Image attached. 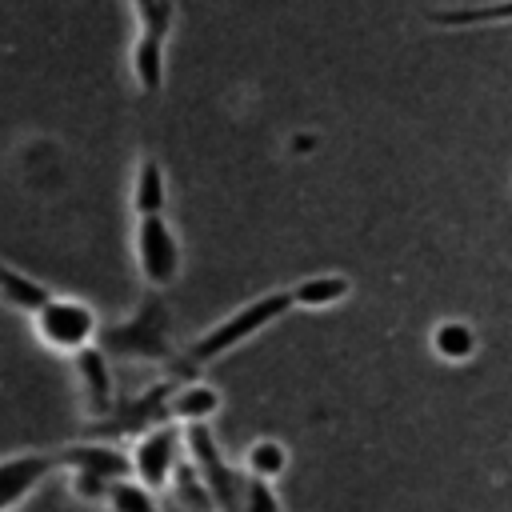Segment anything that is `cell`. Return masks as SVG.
I'll list each match as a JSON object with an SVG mask.
<instances>
[{"mask_svg":"<svg viewBox=\"0 0 512 512\" xmlns=\"http://www.w3.org/2000/svg\"><path fill=\"white\" fill-rule=\"evenodd\" d=\"M292 308H296L292 288H272V292H264V296H256V300H248V304H240L236 312H228L224 320H216L212 328H204V332L188 344L184 364H188V368H200V364H212V360L236 352L240 344H248L252 336H260L264 328H272L276 320H284Z\"/></svg>","mask_w":512,"mask_h":512,"instance_id":"cell-1","label":"cell"},{"mask_svg":"<svg viewBox=\"0 0 512 512\" xmlns=\"http://www.w3.org/2000/svg\"><path fill=\"white\" fill-rule=\"evenodd\" d=\"M100 348L108 356H124V360H172V336H168V308L164 296L148 288V296L136 304V312L120 324L100 328Z\"/></svg>","mask_w":512,"mask_h":512,"instance_id":"cell-2","label":"cell"},{"mask_svg":"<svg viewBox=\"0 0 512 512\" xmlns=\"http://www.w3.org/2000/svg\"><path fill=\"white\" fill-rule=\"evenodd\" d=\"M132 256H136V272L144 280V288L164 292L180 280L184 268V252H180V236L172 232L168 216H136L132 224Z\"/></svg>","mask_w":512,"mask_h":512,"instance_id":"cell-3","label":"cell"},{"mask_svg":"<svg viewBox=\"0 0 512 512\" xmlns=\"http://www.w3.org/2000/svg\"><path fill=\"white\" fill-rule=\"evenodd\" d=\"M36 340L60 356H76L80 348L96 344L100 336V316L92 304L76 300V296H52L36 316H32Z\"/></svg>","mask_w":512,"mask_h":512,"instance_id":"cell-4","label":"cell"},{"mask_svg":"<svg viewBox=\"0 0 512 512\" xmlns=\"http://www.w3.org/2000/svg\"><path fill=\"white\" fill-rule=\"evenodd\" d=\"M184 448H188V460L196 464V472L204 476L216 508L220 512H236L240 508V472H232V464L216 448L212 428L208 424H184Z\"/></svg>","mask_w":512,"mask_h":512,"instance_id":"cell-5","label":"cell"},{"mask_svg":"<svg viewBox=\"0 0 512 512\" xmlns=\"http://www.w3.org/2000/svg\"><path fill=\"white\" fill-rule=\"evenodd\" d=\"M184 452V432L176 424H160V428H148L144 436H136L132 444V476L148 488H168L176 468H180V456Z\"/></svg>","mask_w":512,"mask_h":512,"instance_id":"cell-6","label":"cell"},{"mask_svg":"<svg viewBox=\"0 0 512 512\" xmlns=\"http://www.w3.org/2000/svg\"><path fill=\"white\" fill-rule=\"evenodd\" d=\"M60 468H64L60 448H32V452L0 456V512H12L16 504H24Z\"/></svg>","mask_w":512,"mask_h":512,"instance_id":"cell-7","label":"cell"},{"mask_svg":"<svg viewBox=\"0 0 512 512\" xmlns=\"http://www.w3.org/2000/svg\"><path fill=\"white\" fill-rule=\"evenodd\" d=\"M72 372H76V384H80V396H84V408L92 420H108L112 408H116V380H112V364H108V352L100 344H88L72 356Z\"/></svg>","mask_w":512,"mask_h":512,"instance_id":"cell-8","label":"cell"},{"mask_svg":"<svg viewBox=\"0 0 512 512\" xmlns=\"http://www.w3.org/2000/svg\"><path fill=\"white\" fill-rule=\"evenodd\" d=\"M60 464L68 472H88V476H100L108 484L132 476V452H124L120 444L112 440H84V444H68L60 448Z\"/></svg>","mask_w":512,"mask_h":512,"instance_id":"cell-9","label":"cell"},{"mask_svg":"<svg viewBox=\"0 0 512 512\" xmlns=\"http://www.w3.org/2000/svg\"><path fill=\"white\" fill-rule=\"evenodd\" d=\"M164 60H168V36H152V32H136L132 36L128 72H132V84L140 88V96H160Z\"/></svg>","mask_w":512,"mask_h":512,"instance_id":"cell-10","label":"cell"},{"mask_svg":"<svg viewBox=\"0 0 512 512\" xmlns=\"http://www.w3.org/2000/svg\"><path fill=\"white\" fill-rule=\"evenodd\" d=\"M128 204H132V216H156L168 208V176L156 156H140V164L132 172Z\"/></svg>","mask_w":512,"mask_h":512,"instance_id":"cell-11","label":"cell"},{"mask_svg":"<svg viewBox=\"0 0 512 512\" xmlns=\"http://www.w3.org/2000/svg\"><path fill=\"white\" fill-rule=\"evenodd\" d=\"M220 392L212 384H200V380H176L172 388V400H168V412L172 420L180 424H208L216 412H220Z\"/></svg>","mask_w":512,"mask_h":512,"instance_id":"cell-12","label":"cell"},{"mask_svg":"<svg viewBox=\"0 0 512 512\" xmlns=\"http://www.w3.org/2000/svg\"><path fill=\"white\" fill-rule=\"evenodd\" d=\"M428 24L436 28H492L512 24V0H484V4H460V8H432Z\"/></svg>","mask_w":512,"mask_h":512,"instance_id":"cell-13","label":"cell"},{"mask_svg":"<svg viewBox=\"0 0 512 512\" xmlns=\"http://www.w3.org/2000/svg\"><path fill=\"white\" fill-rule=\"evenodd\" d=\"M52 296H56V292H52L48 284H40V280H32L28 272H20V268H12L8 260H0V300H4L8 308L24 312V316H36Z\"/></svg>","mask_w":512,"mask_h":512,"instance_id":"cell-14","label":"cell"},{"mask_svg":"<svg viewBox=\"0 0 512 512\" xmlns=\"http://www.w3.org/2000/svg\"><path fill=\"white\" fill-rule=\"evenodd\" d=\"M348 292H352V280L344 272H316V276H304L292 284L296 308H332V304L348 300Z\"/></svg>","mask_w":512,"mask_h":512,"instance_id":"cell-15","label":"cell"},{"mask_svg":"<svg viewBox=\"0 0 512 512\" xmlns=\"http://www.w3.org/2000/svg\"><path fill=\"white\" fill-rule=\"evenodd\" d=\"M432 352H436L440 360H452V364L468 360V356L476 352V332H472V324H468V320H440V324L432 328Z\"/></svg>","mask_w":512,"mask_h":512,"instance_id":"cell-16","label":"cell"},{"mask_svg":"<svg viewBox=\"0 0 512 512\" xmlns=\"http://www.w3.org/2000/svg\"><path fill=\"white\" fill-rule=\"evenodd\" d=\"M112 512H164V500L156 496V488L140 484L136 476H124L108 488V500H104Z\"/></svg>","mask_w":512,"mask_h":512,"instance_id":"cell-17","label":"cell"},{"mask_svg":"<svg viewBox=\"0 0 512 512\" xmlns=\"http://www.w3.org/2000/svg\"><path fill=\"white\" fill-rule=\"evenodd\" d=\"M244 472L260 476V480H280L288 472V448L280 440H272V436L252 440L248 452H244Z\"/></svg>","mask_w":512,"mask_h":512,"instance_id":"cell-18","label":"cell"},{"mask_svg":"<svg viewBox=\"0 0 512 512\" xmlns=\"http://www.w3.org/2000/svg\"><path fill=\"white\" fill-rule=\"evenodd\" d=\"M236 512H284V504H280L272 480H260V476L244 472L240 476V508Z\"/></svg>","mask_w":512,"mask_h":512,"instance_id":"cell-19","label":"cell"},{"mask_svg":"<svg viewBox=\"0 0 512 512\" xmlns=\"http://www.w3.org/2000/svg\"><path fill=\"white\" fill-rule=\"evenodd\" d=\"M164 512H184V508H180L176 500H168V504H164Z\"/></svg>","mask_w":512,"mask_h":512,"instance_id":"cell-20","label":"cell"}]
</instances>
